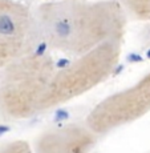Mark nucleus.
Segmentation results:
<instances>
[{
	"mask_svg": "<svg viewBox=\"0 0 150 153\" xmlns=\"http://www.w3.org/2000/svg\"><path fill=\"white\" fill-rule=\"evenodd\" d=\"M39 40L52 51L78 56L123 42L129 17L113 0H49L33 10Z\"/></svg>",
	"mask_w": 150,
	"mask_h": 153,
	"instance_id": "f257e3e1",
	"label": "nucleus"
},
{
	"mask_svg": "<svg viewBox=\"0 0 150 153\" xmlns=\"http://www.w3.org/2000/svg\"><path fill=\"white\" fill-rule=\"evenodd\" d=\"M55 71L52 55L37 49L0 69V117L20 121L39 114Z\"/></svg>",
	"mask_w": 150,
	"mask_h": 153,
	"instance_id": "f03ea898",
	"label": "nucleus"
},
{
	"mask_svg": "<svg viewBox=\"0 0 150 153\" xmlns=\"http://www.w3.org/2000/svg\"><path fill=\"white\" fill-rule=\"evenodd\" d=\"M122 55V42L98 45L57 68L41 101L40 113L58 108L93 91L113 75Z\"/></svg>",
	"mask_w": 150,
	"mask_h": 153,
	"instance_id": "7ed1b4c3",
	"label": "nucleus"
},
{
	"mask_svg": "<svg viewBox=\"0 0 150 153\" xmlns=\"http://www.w3.org/2000/svg\"><path fill=\"white\" fill-rule=\"evenodd\" d=\"M148 113H150V72L130 87L101 100L89 112L85 124L97 136H104L133 124Z\"/></svg>",
	"mask_w": 150,
	"mask_h": 153,
	"instance_id": "20e7f679",
	"label": "nucleus"
},
{
	"mask_svg": "<svg viewBox=\"0 0 150 153\" xmlns=\"http://www.w3.org/2000/svg\"><path fill=\"white\" fill-rule=\"evenodd\" d=\"M37 42L33 10L20 0H0V69L36 49Z\"/></svg>",
	"mask_w": 150,
	"mask_h": 153,
	"instance_id": "39448f33",
	"label": "nucleus"
},
{
	"mask_svg": "<svg viewBox=\"0 0 150 153\" xmlns=\"http://www.w3.org/2000/svg\"><path fill=\"white\" fill-rule=\"evenodd\" d=\"M98 136L86 124L69 123L47 129L37 137L32 153H90Z\"/></svg>",
	"mask_w": 150,
	"mask_h": 153,
	"instance_id": "423d86ee",
	"label": "nucleus"
},
{
	"mask_svg": "<svg viewBox=\"0 0 150 153\" xmlns=\"http://www.w3.org/2000/svg\"><path fill=\"white\" fill-rule=\"evenodd\" d=\"M126 12L129 19L138 22L150 20V0H113Z\"/></svg>",
	"mask_w": 150,
	"mask_h": 153,
	"instance_id": "0eeeda50",
	"label": "nucleus"
},
{
	"mask_svg": "<svg viewBox=\"0 0 150 153\" xmlns=\"http://www.w3.org/2000/svg\"><path fill=\"white\" fill-rule=\"evenodd\" d=\"M0 153H32V146L25 140H12L0 144Z\"/></svg>",
	"mask_w": 150,
	"mask_h": 153,
	"instance_id": "6e6552de",
	"label": "nucleus"
},
{
	"mask_svg": "<svg viewBox=\"0 0 150 153\" xmlns=\"http://www.w3.org/2000/svg\"><path fill=\"white\" fill-rule=\"evenodd\" d=\"M141 42L145 47H150V20L146 22L145 27H143V31L141 33Z\"/></svg>",
	"mask_w": 150,
	"mask_h": 153,
	"instance_id": "1a4fd4ad",
	"label": "nucleus"
}]
</instances>
